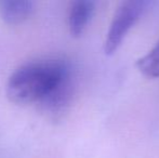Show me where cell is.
I'll return each mask as SVG.
<instances>
[{"mask_svg": "<svg viewBox=\"0 0 159 158\" xmlns=\"http://www.w3.org/2000/svg\"><path fill=\"white\" fill-rule=\"evenodd\" d=\"M35 2L30 0H3L0 1V16L10 25L25 22L35 11Z\"/></svg>", "mask_w": 159, "mask_h": 158, "instance_id": "obj_5", "label": "cell"}, {"mask_svg": "<svg viewBox=\"0 0 159 158\" xmlns=\"http://www.w3.org/2000/svg\"><path fill=\"white\" fill-rule=\"evenodd\" d=\"M71 70L70 65L60 59L23 64L9 77L7 97L14 104H38Z\"/></svg>", "mask_w": 159, "mask_h": 158, "instance_id": "obj_1", "label": "cell"}, {"mask_svg": "<svg viewBox=\"0 0 159 158\" xmlns=\"http://www.w3.org/2000/svg\"><path fill=\"white\" fill-rule=\"evenodd\" d=\"M138 68L148 78L159 77V41L148 53L138 61Z\"/></svg>", "mask_w": 159, "mask_h": 158, "instance_id": "obj_6", "label": "cell"}, {"mask_svg": "<svg viewBox=\"0 0 159 158\" xmlns=\"http://www.w3.org/2000/svg\"><path fill=\"white\" fill-rule=\"evenodd\" d=\"M75 91L73 70L66 75L41 101L38 103L42 113L55 118L68 108Z\"/></svg>", "mask_w": 159, "mask_h": 158, "instance_id": "obj_3", "label": "cell"}, {"mask_svg": "<svg viewBox=\"0 0 159 158\" xmlns=\"http://www.w3.org/2000/svg\"><path fill=\"white\" fill-rule=\"evenodd\" d=\"M148 4L149 2L144 0H129L120 4L114 15L105 39L104 51L107 55L117 51L128 32L140 19Z\"/></svg>", "mask_w": 159, "mask_h": 158, "instance_id": "obj_2", "label": "cell"}, {"mask_svg": "<svg viewBox=\"0 0 159 158\" xmlns=\"http://www.w3.org/2000/svg\"><path fill=\"white\" fill-rule=\"evenodd\" d=\"M95 10V2L78 0L70 4L68 13V28L73 37H80L90 23Z\"/></svg>", "mask_w": 159, "mask_h": 158, "instance_id": "obj_4", "label": "cell"}]
</instances>
